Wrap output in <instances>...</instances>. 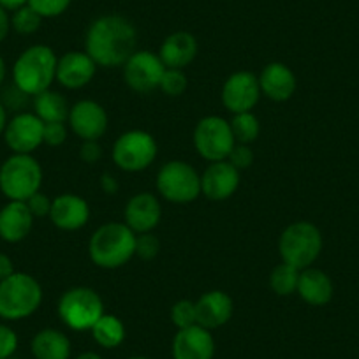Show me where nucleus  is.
Here are the masks:
<instances>
[{"label": "nucleus", "mask_w": 359, "mask_h": 359, "mask_svg": "<svg viewBox=\"0 0 359 359\" xmlns=\"http://www.w3.org/2000/svg\"><path fill=\"white\" fill-rule=\"evenodd\" d=\"M136 27L120 15L101 16L86 30L85 51L97 67H120L136 51Z\"/></svg>", "instance_id": "1"}, {"label": "nucleus", "mask_w": 359, "mask_h": 359, "mask_svg": "<svg viewBox=\"0 0 359 359\" xmlns=\"http://www.w3.org/2000/svg\"><path fill=\"white\" fill-rule=\"evenodd\" d=\"M90 261L102 269L126 266L136 255V233L126 222H108L88 241Z\"/></svg>", "instance_id": "2"}, {"label": "nucleus", "mask_w": 359, "mask_h": 359, "mask_svg": "<svg viewBox=\"0 0 359 359\" xmlns=\"http://www.w3.org/2000/svg\"><path fill=\"white\" fill-rule=\"evenodd\" d=\"M58 58L50 46L36 44L16 58L13 65V81L23 94L36 97L57 79Z\"/></svg>", "instance_id": "3"}, {"label": "nucleus", "mask_w": 359, "mask_h": 359, "mask_svg": "<svg viewBox=\"0 0 359 359\" xmlns=\"http://www.w3.org/2000/svg\"><path fill=\"white\" fill-rule=\"evenodd\" d=\"M43 287L32 275L15 271L0 280V319L22 320L39 310Z\"/></svg>", "instance_id": "4"}, {"label": "nucleus", "mask_w": 359, "mask_h": 359, "mask_svg": "<svg viewBox=\"0 0 359 359\" xmlns=\"http://www.w3.org/2000/svg\"><path fill=\"white\" fill-rule=\"evenodd\" d=\"M43 168L30 154H13L0 165V192L9 201H23L41 191Z\"/></svg>", "instance_id": "5"}, {"label": "nucleus", "mask_w": 359, "mask_h": 359, "mask_svg": "<svg viewBox=\"0 0 359 359\" xmlns=\"http://www.w3.org/2000/svg\"><path fill=\"white\" fill-rule=\"evenodd\" d=\"M323 250V236L319 227L312 222H292L285 227L278 240V252L282 262L294 266L296 269H305L316 262Z\"/></svg>", "instance_id": "6"}, {"label": "nucleus", "mask_w": 359, "mask_h": 359, "mask_svg": "<svg viewBox=\"0 0 359 359\" xmlns=\"http://www.w3.org/2000/svg\"><path fill=\"white\" fill-rule=\"evenodd\" d=\"M58 317L72 331H90L104 313V303L97 291L72 287L58 299Z\"/></svg>", "instance_id": "7"}, {"label": "nucleus", "mask_w": 359, "mask_h": 359, "mask_svg": "<svg viewBox=\"0 0 359 359\" xmlns=\"http://www.w3.org/2000/svg\"><path fill=\"white\" fill-rule=\"evenodd\" d=\"M157 191L165 201L187 205L201 196V176L189 162L169 161L157 172Z\"/></svg>", "instance_id": "8"}, {"label": "nucleus", "mask_w": 359, "mask_h": 359, "mask_svg": "<svg viewBox=\"0 0 359 359\" xmlns=\"http://www.w3.org/2000/svg\"><path fill=\"white\" fill-rule=\"evenodd\" d=\"M157 141L147 130H127L113 144V162L122 171L140 172L150 168L157 157Z\"/></svg>", "instance_id": "9"}, {"label": "nucleus", "mask_w": 359, "mask_h": 359, "mask_svg": "<svg viewBox=\"0 0 359 359\" xmlns=\"http://www.w3.org/2000/svg\"><path fill=\"white\" fill-rule=\"evenodd\" d=\"M233 130L227 120L222 116H205L194 129V147L198 154L208 162L227 161L234 148Z\"/></svg>", "instance_id": "10"}, {"label": "nucleus", "mask_w": 359, "mask_h": 359, "mask_svg": "<svg viewBox=\"0 0 359 359\" xmlns=\"http://www.w3.org/2000/svg\"><path fill=\"white\" fill-rule=\"evenodd\" d=\"M165 72V65L161 57L147 50H136L129 60L123 64V79L140 94H148L161 86V79Z\"/></svg>", "instance_id": "11"}, {"label": "nucleus", "mask_w": 359, "mask_h": 359, "mask_svg": "<svg viewBox=\"0 0 359 359\" xmlns=\"http://www.w3.org/2000/svg\"><path fill=\"white\" fill-rule=\"evenodd\" d=\"M222 104L233 115L252 111L261 97L259 78L250 71L233 72L222 86Z\"/></svg>", "instance_id": "12"}, {"label": "nucleus", "mask_w": 359, "mask_h": 359, "mask_svg": "<svg viewBox=\"0 0 359 359\" xmlns=\"http://www.w3.org/2000/svg\"><path fill=\"white\" fill-rule=\"evenodd\" d=\"M44 122L36 113H18L8 120L4 141L13 154H30L43 144Z\"/></svg>", "instance_id": "13"}, {"label": "nucleus", "mask_w": 359, "mask_h": 359, "mask_svg": "<svg viewBox=\"0 0 359 359\" xmlns=\"http://www.w3.org/2000/svg\"><path fill=\"white\" fill-rule=\"evenodd\" d=\"M67 122L81 141H99L108 130V113L99 102L85 99L72 106Z\"/></svg>", "instance_id": "14"}, {"label": "nucleus", "mask_w": 359, "mask_h": 359, "mask_svg": "<svg viewBox=\"0 0 359 359\" xmlns=\"http://www.w3.org/2000/svg\"><path fill=\"white\" fill-rule=\"evenodd\" d=\"M172 359H213L215 340L206 327L194 324L176 331L171 345Z\"/></svg>", "instance_id": "15"}, {"label": "nucleus", "mask_w": 359, "mask_h": 359, "mask_svg": "<svg viewBox=\"0 0 359 359\" xmlns=\"http://www.w3.org/2000/svg\"><path fill=\"white\" fill-rule=\"evenodd\" d=\"M240 187V171L231 162H210L201 175V194L212 201L229 199Z\"/></svg>", "instance_id": "16"}, {"label": "nucleus", "mask_w": 359, "mask_h": 359, "mask_svg": "<svg viewBox=\"0 0 359 359\" xmlns=\"http://www.w3.org/2000/svg\"><path fill=\"white\" fill-rule=\"evenodd\" d=\"M97 64L86 51H69L58 58L57 81L64 88L79 90L94 79Z\"/></svg>", "instance_id": "17"}, {"label": "nucleus", "mask_w": 359, "mask_h": 359, "mask_svg": "<svg viewBox=\"0 0 359 359\" xmlns=\"http://www.w3.org/2000/svg\"><path fill=\"white\" fill-rule=\"evenodd\" d=\"M123 217L127 226L136 234L151 233L162 219V206L154 194L141 192L127 201Z\"/></svg>", "instance_id": "18"}, {"label": "nucleus", "mask_w": 359, "mask_h": 359, "mask_svg": "<svg viewBox=\"0 0 359 359\" xmlns=\"http://www.w3.org/2000/svg\"><path fill=\"white\" fill-rule=\"evenodd\" d=\"M50 219L62 231H78L90 220V206L81 196L60 194L53 199Z\"/></svg>", "instance_id": "19"}, {"label": "nucleus", "mask_w": 359, "mask_h": 359, "mask_svg": "<svg viewBox=\"0 0 359 359\" xmlns=\"http://www.w3.org/2000/svg\"><path fill=\"white\" fill-rule=\"evenodd\" d=\"M259 78L261 94L275 102H284L294 95L296 92V76L291 69L282 62H271L264 65Z\"/></svg>", "instance_id": "20"}, {"label": "nucleus", "mask_w": 359, "mask_h": 359, "mask_svg": "<svg viewBox=\"0 0 359 359\" xmlns=\"http://www.w3.org/2000/svg\"><path fill=\"white\" fill-rule=\"evenodd\" d=\"M234 312V303L231 296L224 291L205 292L196 302L198 324L206 330H217L231 320Z\"/></svg>", "instance_id": "21"}, {"label": "nucleus", "mask_w": 359, "mask_h": 359, "mask_svg": "<svg viewBox=\"0 0 359 359\" xmlns=\"http://www.w3.org/2000/svg\"><path fill=\"white\" fill-rule=\"evenodd\" d=\"M34 215L23 201H9L0 210V238L8 243H20L30 234Z\"/></svg>", "instance_id": "22"}, {"label": "nucleus", "mask_w": 359, "mask_h": 359, "mask_svg": "<svg viewBox=\"0 0 359 359\" xmlns=\"http://www.w3.org/2000/svg\"><path fill=\"white\" fill-rule=\"evenodd\" d=\"M198 55V41L189 32H172L165 37L158 50L162 64L165 69H184L194 62Z\"/></svg>", "instance_id": "23"}, {"label": "nucleus", "mask_w": 359, "mask_h": 359, "mask_svg": "<svg viewBox=\"0 0 359 359\" xmlns=\"http://www.w3.org/2000/svg\"><path fill=\"white\" fill-rule=\"evenodd\" d=\"M333 282L324 273L323 269L317 268H305L299 271L298 289L296 292L305 303L312 306L327 305L333 298Z\"/></svg>", "instance_id": "24"}, {"label": "nucleus", "mask_w": 359, "mask_h": 359, "mask_svg": "<svg viewBox=\"0 0 359 359\" xmlns=\"http://www.w3.org/2000/svg\"><path fill=\"white\" fill-rule=\"evenodd\" d=\"M30 351L36 359H69L71 358V341L62 331L46 327L36 333L30 341Z\"/></svg>", "instance_id": "25"}, {"label": "nucleus", "mask_w": 359, "mask_h": 359, "mask_svg": "<svg viewBox=\"0 0 359 359\" xmlns=\"http://www.w3.org/2000/svg\"><path fill=\"white\" fill-rule=\"evenodd\" d=\"M34 113L43 120L44 123H53V122H64L69 118V108L67 99L55 90L48 88L41 94H37L32 101Z\"/></svg>", "instance_id": "26"}, {"label": "nucleus", "mask_w": 359, "mask_h": 359, "mask_svg": "<svg viewBox=\"0 0 359 359\" xmlns=\"http://www.w3.org/2000/svg\"><path fill=\"white\" fill-rule=\"evenodd\" d=\"M92 338L104 348H116L126 340V326L113 313H102L101 319L90 330Z\"/></svg>", "instance_id": "27"}, {"label": "nucleus", "mask_w": 359, "mask_h": 359, "mask_svg": "<svg viewBox=\"0 0 359 359\" xmlns=\"http://www.w3.org/2000/svg\"><path fill=\"white\" fill-rule=\"evenodd\" d=\"M298 280H299V269H296L291 264H282L275 266L271 275H269V287L277 296H291L294 294L296 289H298Z\"/></svg>", "instance_id": "28"}, {"label": "nucleus", "mask_w": 359, "mask_h": 359, "mask_svg": "<svg viewBox=\"0 0 359 359\" xmlns=\"http://www.w3.org/2000/svg\"><path fill=\"white\" fill-rule=\"evenodd\" d=\"M231 130H233L234 141L240 144H250L261 134V123L259 118L252 111L236 113L229 122Z\"/></svg>", "instance_id": "29"}, {"label": "nucleus", "mask_w": 359, "mask_h": 359, "mask_svg": "<svg viewBox=\"0 0 359 359\" xmlns=\"http://www.w3.org/2000/svg\"><path fill=\"white\" fill-rule=\"evenodd\" d=\"M41 23H43V16L34 11L29 4L13 11L11 29H15V32L22 34V36H30V34L37 32Z\"/></svg>", "instance_id": "30"}, {"label": "nucleus", "mask_w": 359, "mask_h": 359, "mask_svg": "<svg viewBox=\"0 0 359 359\" xmlns=\"http://www.w3.org/2000/svg\"><path fill=\"white\" fill-rule=\"evenodd\" d=\"M171 320L178 330H185L198 324V313H196V303L191 299H180L171 309Z\"/></svg>", "instance_id": "31"}, {"label": "nucleus", "mask_w": 359, "mask_h": 359, "mask_svg": "<svg viewBox=\"0 0 359 359\" xmlns=\"http://www.w3.org/2000/svg\"><path fill=\"white\" fill-rule=\"evenodd\" d=\"M158 88L169 97H178L187 90V76L184 69H165Z\"/></svg>", "instance_id": "32"}, {"label": "nucleus", "mask_w": 359, "mask_h": 359, "mask_svg": "<svg viewBox=\"0 0 359 359\" xmlns=\"http://www.w3.org/2000/svg\"><path fill=\"white\" fill-rule=\"evenodd\" d=\"M72 0H29V6L43 18H57L69 9Z\"/></svg>", "instance_id": "33"}, {"label": "nucleus", "mask_w": 359, "mask_h": 359, "mask_svg": "<svg viewBox=\"0 0 359 359\" xmlns=\"http://www.w3.org/2000/svg\"><path fill=\"white\" fill-rule=\"evenodd\" d=\"M158 250H161V241L155 234L143 233L136 234V255L143 261H151L157 257Z\"/></svg>", "instance_id": "34"}, {"label": "nucleus", "mask_w": 359, "mask_h": 359, "mask_svg": "<svg viewBox=\"0 0 359 359\" xmlns=\"http://www.w3.org/2000/svg\"><path fill=\"white\" fill-rule=\"evenodd\" d=\"M18 348V334L6 324H0V359H11Z\"/></svg>", "instance_id": "35"}, {"label": "nucleus", "mask_w": 359, "mask_h": 359, "mask_svg": "<svg viewBox=\"0 0 359 359\" xmlns=\"http://www.w3.org/2000/svg\"><path fill=\"white\" fill-rule=\"evenodd\" d=\"M227 162H231L238 171H243V169L250 168L252 162H254V151L250 150V144H234L229 157H227Z\"/></svg>", "instance_id": "36"}, {"label": "nucleus", "mask_w": 359, "mask_h": 359, "mask_svg": "<svg viewBox=\"0 0 359 359\" xmlns=\"http://www.w3.org/2000/svg\"><path fill=\"white\" fill-rule=\"evenodd\" d=\"M67 140V127L64 122H53V123H44V133H43V144L48 147H60Z\"/></svg>", "instance_id": "37"}, {"label": "nucleus", "mask_w": 359, "mask_h": 359, "mask_svg": "<svg viewBox=\"0 0 359 359\" xmlns=\"http://www.w3.org/2000/svg\"><path fill=\"white\" fill-rule=\"evenodd\" d=\"M27 206H29L30 213L34 215V219L36 217H50V210H51V203H53V199L48 198L46 194H43V192H36V194L32 196V198L27 199Z\"/></svg>", "instance_id": "38"}, {"label": "nucleus", "mask_w": 359, "mask_h": 359, "mask_svg": "<svg viewBox=\"0 0 359 359\" xmlns=\"http://www.w3.org/2000/svg\"><path fill=\"white\" fill-rule=\"evenodd\" d=\"M79 158L85 164H95L102 158V147L99 141H83L79 147Z\"/></svg>", "instance_id": "39"}, {"label": "nucleus", "mask_w": 359, "mask_h": 359, "mask_svg": "<svg viewBox=\"0 0 359 359\" xmlns=\"http://www.w3.org/2000/svg\"><path fill=\"white\" fill-rule=\"evenodd\" d=\"M101 187H102V191L106 192V194L115 196L116 192H118V182H116V178L113 175H109V172H104V175L101 176Z\"/></svg>", "instance_id": "40"}, {"label": "nucleus", "mask_w": 359, "mask_h": 359, "mask_svg": "<svg viewBox=\"0 0 359 359\" xmlns=\"http://www.w3.org/2000/svg\"><path fill=\"white\" fill-rule=\"evenodd\" d=\"M13 273H15V266H13L11 257L0 252V280L11 277Z\"/></svg>", "instance_id": "41"}, {"label": "nucleus", "mask_w": 359, "mask_h": 359, "mask_svg": "<svg viewBox=\"0 0 359 359\" xmlns=\"http://www.w3.org/2000/svg\"><path fill=\"white\" fill-rule=\"evenodd\" d=\"M9 30H11V18L4 8H0V43L8 37Z\"/></svg>", "instance_id": "42"}, {"label": "nucleus", "mask_w": 359, "mask_h": 359, "mask_svg": "<svg viewBox=\"0 0 359 359\" xmlns=\"http://www.w3.org/2000/svg\"><path fill=\"white\" fill-rule=\"evenodd\" d=\"M27 4H29V0H0V8H4L6 11H16Z\"/></svg>", "instance_id": "43"}, {"label": "nucleus", "mask_w": 359, "mask_h": 359, "mask_svg": "<svg viewBox=\"0 0 359 359\" xmlns=\"http://www.w3.org/2000/svg\"><path fill=\"white\" fill-rule=\"evenodd\" d=\"M6 126H8V108L4 102H0V136H4Z\"/></svg>", "instance_id": "44"}, {"label": "nucleus", "mask_w": 359, "mask_h": 359, "mask_svg": "<svg viewBox=\"0 0 359 359\" xmlns=\"http://www.w3.org/2000/svg\"><path fill=\"white\" fill-rule=\"evenodd\" d=\"M6 74H8V65H6L4 58L0 57V86H2V83H4Z\"/></svg>", "instance_id": "45"}, {"label": "nucleus", "mask_w": 359, "mask_h": 359, "mask_svg": "<svg viewBox=\"0 0 359 359\" xmlns=\"http://www.w3.org/2000/svg\"><path fill=\"white\" fill-rule=\"evenodd\" d=\"M76 359H102V358L97 354V352L88 351V352H81V354H79Z\"/></svg>", "instance_id": "46"}, {"label": "nucleus", "mask_w": 359, "mask_h": 359, "mask_svg": "<svg viewBox=\"0 0 359 359\" xmlns=\"http://www.w3.org/2000/svg\"><path fill=\"white\" fill-rule=\"evenodd\" d=\"M129 359H148V358H144V355H133V358Z\"/></svg>", "instance_id": "47"}, {"label": "nucleus", "mask_w": 359, "mask_h": 359, "mask_svg": "<svg viewBox=\"0 0 359 359\" xmlns=\"http://www.w3.org/2000/svg\"><path fill=\"white\" fill-rule=\"evenodd\" d=\"M11 359H16V358H11Z\"/></svg>", "instance_id": "48"}]
</instances>
